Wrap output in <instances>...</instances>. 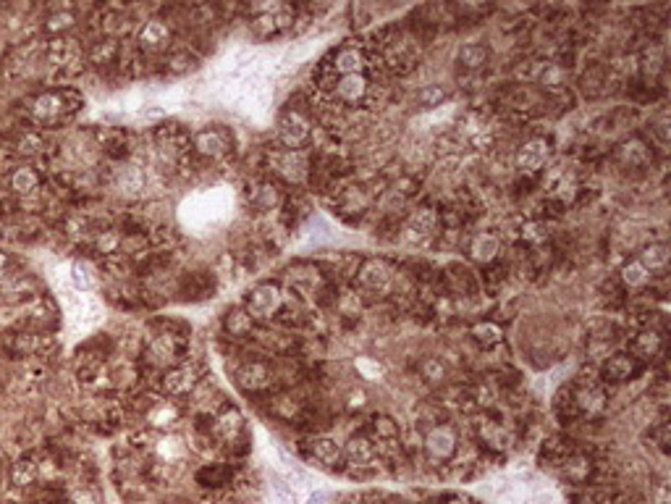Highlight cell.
<instances>
[{
  "label": "cell",
  "mask_w": 671,
  "mask_h": 504,
  "mask_svg": "<svg viewBox=\"0 0 671 504\" xmlns=\"http://www.w3.org/2000/svg\"><path fill=\"white\" fill-rule=\"evenodd\" d=\"M564 476H567L572 483H582V481L590 478V473H593V465H590V460H587L585 454H569V457H564Z\"/></svg>",
  "instance_id": "obj_17"
},
{
  "label": "cell",
  "mask_w": 671,
  "mask_h": 504,
  "mask_svg": "<svg viewBox=\"0 0 671 504\" xmlns=\"http://www.w3.org/2000/svg\"><path fill=\"white\" fill-rule=\"evenodd\" d=\"M619 155L624 158V163L635 165V163H640V160H645L648 150H645V145H643V142H632V145L627 142V145H621Z\"/></svg>",
  "instance_id": "obj_23"
},
{
  "label": "cell",
  "mask_w": 671,
  "mask_h": 504,
  "mask_svg": "<svg viewBox=\"0 0 671 504\" xmlns=\"http://www.w3.org/2000/svg\"><path fill=\"white\" fill-rule=\"evenodd\" d=\"M663 349V336L658 329H643L640 334H637L635 339H632V352L629 355L637 357L640 363L643 360H653V357L661 355Z\"/></svg>",
  "instance_id": "obj_12"
},
{
  "label": "cell",
  "mask_w": 671,
  "mask_h": 504,
  "mask_svg": "<svg viewBox=\"0 0 671 504\" xmlns=\"http://www.w3.org/2000/svg\"><path fill=\"white\" fill-rule=\"evenodd\" d=\"M71 270H74V273H71V281H74V287H77L79 292L92 287V276H89V270H87L84 265H74Z\"/></svg>",
  "instance_id": "obj_26"
},
{
  "label": "cell",
  "mask_w": 671,
  "mask_h": 504,
  "mask_svg": "<svg viewBox=\"0 0 671 504\" xmlns=\"http://www.w3.org/2000/svg\"><path fill=\"white\" fill-rule=\"evenodd\" d=\"M640 373H643V363H640L637 357L629 355V352L611 355L601 368V376L611 383H627L632 381V378H637Z\"/></svg>",
  "instance_id": "obj_2"
},
{
  "label": "cell",
  "mask_w": 671,
  "mask_h": 504,
  "mask_svg": "<svg viewBox=\"0 0 671 504\" xmlns=\"http://www.w3.org/2000/svg\"><path fill=\"white\" fill-rule=\"evenodd\" d=\"M310 454H312V460L320 462L323 468H341V465H344V449H341L338 442L331 439V436H318V439H312Z\"/></svg>",
  "instance_id": "obj_8"
},
{
  "label": "cell",
  "mask_w": 671,
  "mask_h": 504,
  "mask_svg": "<svg viewBox=\"0 0 671 504\" xmlns=\"http://www.w3.org/2000/svg\"><path fill=\"white\" fill-rule=\"evenodd\" d=\"M459 447V439H456L454 428L451 426H438L433 428L431 434L425 436V452L431 454L433 460H451Z\"/></svg>",
  "instance_id": "obj_5"
},
{
  "label": "cell",
  "mask_w": 671,
  "mask_h": 504,
  "mask_svg": "<svg viewBox=\"0 0 671 504\" xmlns=\"http://www.w3.org/2000/svg\"><path fill=\"white\" fill-rule=\"evenodd\" d=\"M244 383H247V386H260V383H265V371H262V366L247 368V373H244Z\"/></svg>",
  "instance_id": "obj_27"
},
{
  "label": "cell",
  "mask_w": 671,
  "mask_h": 504,
  "mask_svg": "<svg viewBox=\"0 0 671 504\" xmlns=\"http://www.w3.org/2000/svg\"><path fill=\"white\" fill-rule=\"evenodd\" d=\"M168 37V32H165V26L163 24H157V21H152V24H147V29H145V35H142V40H145V45L150 43V45H160Z\"/></svg>",
  "instance_id": "obj_25"
},
{
  "label": "cell",
  "mask_w": 671,
  "mask_h": 504,
  "mask_svg": "<svg viewBox=\"0 0 671 504\" xmlns=\"http://www.w3.org/2000/svg\"><path fill=\"white\" fill-rule=\"evenodd\" d=\"M367 436L372 439V444L380 449H391V447H396V442H399V426H396L394 417L388 415H375L370 420V426H367Z\"/></svg>",
  "instance_id": "obj_9"
},
{
  "label": "cell",
  "mask_w": 671,
  "mask_h": 504,
  "mask_svg": "<svg viewBox=\"0 0 671 504\" xmlns=\"http://www.w3.org/2000/svg\"><path fill=\"white\" fill-rule=\"evenodd\" d=\"M420 373L425 381L431 383H443L448 378V368L443 360H438V357H425L420 366Z\"/></svg>",
  "instance_id": "obj_21"
},
{
  "label": "cell",
  "mask_w": 671,
  "mask_h": 504,
  "mask_svg": "<svg viewBox=\"0 0 671 504\" xmlns=\"http://www.w3.org/2000/svg\"><path fill=\"white\" fill-rule=\"evenodd\" d=\"M331 69H333V74H338V77L365 74V69H367V55H365V50H360V48H344V50L336 53Z\"/></svg>",
  "instance_id": "obj_11"
},
{
  "label": "cell",
  "mask_w": 671,
  "mask_h": 504,
  "mask_svg": "<svg viewBox=\"0 0 671 504\" xmlns=\"http://www.w3.org/2000/svg\"><path fill=\"white\" fill-rule=\"evenodd\" d=\"M637 261L643 263V268H645L650 276H653V273H663V270L669 268V247L663 242L648 244L645 250L640 252Z\"/></svg>",
  "instance_id": "obj_15"
},
{
  "label": "cell",
  "mask_w": 671,
  "mask_h": 504,
  "mask_svg": "<svg viewBox=\"0 0 671 504\" xmlns=\"http://www.w3.org/2000/svg\"><path fill=\"white\" fill-rule=\"evenodd\" d=\"M312 134V124L304 119V116L299 114V111H292V114H286L284 119H281V124H278V137H281V142H284L286 148H301L307 139H310Z\"/></svg>",
  "instance_id": "obj_3"
},
{
  "label": "cell",
  "mask_w": 671,
  "mask_h": 504,
  "mask_svg": "<svg viewBox=\"0 0 671 504\" xmlns=\"http://www.w3.org/2000/svg\"><path fill=\"white\" fill-rule=\"evenodd\" d=\"M378 447L367 434H354L344 447V460L357 468H372L378 465Z\"/></svg>",
  "instance_id": "obj_4"
},
{
  "label": "cell",
  "mask_w": 671,
  "mask_h": 504,
  "mask_svg": "<svg viewBox=\"0 0 671 504\" xmlns=\"http://www.w3.org/2000/svg\"><path fill=\"white\" fill-rule=\"evenodd\" d=\"M448 100V92L446 87H440V84H428V87H422L420 92H417V105L420 108H438V105H443Z\"/></svg>",
  "instance_id": "obj_20"
},
{
  "label": "cell",
  "mask_w": 671,
  "mask_h": 504,
  "mask_svg": "<svg viewBox=\"0 0 671 504\" xmlns=\"http://www.w3.org/2000/svg\"><path fill=\"white\" fill-rule=\"evenodd\" d=\"M281 307V292L270 284H262L250 295V313L257 318H270Z\"/></svg>",
  "instance_id": "obj_10"
},
{
  "label": "cell",
  "mask_w": 671,
  "mask_h": 504,
  "mask_svg": "<svg viewBox=\"0 0 671 504\" xmlns=\"http://www.w3.org/2000/svg\"><path fill=\"white\" fill-rule=\"evenodd\" d=\"M357 281L367 292H386L391 287V281H394V268L386 261H380V258H370V261H365L360 265Z\"/></svg>",
  "instance_id": "obj_1"
},
{
  "label": "cell",
  "mask_w": 671,
  "mask_h": 504,
  "mask_svg": "<svg viewBox=\"0 0 671 504\" xmlns=\"http://www.w3.org/2000/svg\"><path fill=\"white\" fill-rule=\"evenodd\" d=\"M545 160H548V145H545V139H527L525 145L519 148V153H516V165H519V171H525V174L540 171L543 165H545Z\"/></svg>",
  "instance_id": "obj_7"
},
{
  "label": "cell",
  "mask_w": 671,
  "mask_h": 504,
  "mask_svg": "<svg viewBox=\"0 0 671 504\" xmlns=\"http://www.w3.org/2000/svg\"><path fill=\"white\" fill-rule=\"evenodd\" d=\"M499 250H501L499 236L491 234V231H482V234H477L472 242H470V255H472L477 263H482V265H488V263L496 261Z\"/></svg>",
  "instance_id": "obj_14"
},
{
  "label": "cell",
  "mask_w": 671,
  "mask_h": 504,
  "mask_svg": "<svg viewBox=\"0 0 671 504\" xmlns=\"http://www.w3.org/2000/svg\"><path fill=\"white\" fill-rule=\"evenodd\" d=\"M648 281H650V273L643 268V263L640 261H632L621 268V284H624V287L640 289V287H645Z\"/></svg>",
  "instance_id": "obj_19"
},
{
  "label": "cell",
  "mask_w": 671,
  "mask_h": 504,
  "mask_svg": "<svg viewBox=\"0 0 671 504\" xmlns=\"http://www.w3.org/2000/svg\"><path fill=\"white\" fill-rule=\"evenodd\" d=\"M192 386H194V371H189V368H176L165 376V389L171 394H187Z\"/></svg>",
  "instance_id": "obj_18"
},
{
  "label": "cell",
  "mask_w": 671,
  "mask_h": 504,
  "mask_svg": "<svg viewBox=\"0 0 671 504\" xmlns=\"http://www.w3.org/2000/svg\"><path fill=\"white\" fill-rule=\"evenodd\" d=\"M336 97L344 105H360L365 97L370 95V82L365 74H349V77H338L333 82Z\"/></svg>",
  "instance_id": "obj_6"
},
{
  "label": "cell",
  "mask_w": 671,
  "mask_h": 504,
  "mask_svg": "<svg viewBox=\"0 0 671 504\" xmlns=\"http://www.w3.org/2000/svg\"><path fill=\"white\" fill-rule=\"evenodd\" d=\"M472 336L480 341L482 347H493V344L501 341V329L496 323H477L472 329Z\"/></svg>",
  "instance_id": "obj_22"
},
{
  "label": "cell",
  "mask_w": 671,
  "mask_h": 504,
  "mask_svg": "<svg viewBox=\"0 0 671 504\" xmlns=\"http://www.w3.org/2000/svg\"><path fill=\"white\" fill-rule=\"evenodd\" d=\"M446 504H472V502H470L467 496H451V499H448Z\"/></svg>",
  "instance_id": "obj_28"
},
{
  "label": "cell",
  "mask_w": 671,
  "mask_h": 504,
  "mask_svg": "<svg viewBox=\"0 0 671 504\" xmlns=\"http://www.w3.org/2000/svg\"><path fill=\"white\" fill-rule=\"evenodd\" d=\"M436 229H438V216H436V210L431 208H420L414 210L412 216H409V221H406V236L409 239H428V236L436 234Z\"/></svg>",
  "instance_id": "obj_13"
},
{
  "label": "cell",
  "mask_w": 671,
  "mask_h": 504,
  "mask_svg": "<svg viewBox=\"0 0 671 504\" xmlns=\"http://www.w3.org/2000/svg\"><path fill=\"white\" fill-rule=\"evenodd\" d=\"M197 148L202 150V153H207V155H218V153L223 150V145H221L218 134H213V131H205V134L197 139Z\"/></svg>",
  "instance_id": "obj_24"
},
{
  "label": "cell",
  "mask_w": 671,
  "mask_h": 504,
  "mask_svg": "<svg viewBox=\"0 0 671 504\" xmlns=\"http://www.w3.org/2000/svg\"><path fill=\"white\" fill-rule=\"evenodd\" d=\"M488 61H491V50L482 43H467L459 48V63L465 69H482Z\"/></svg>",
  "instance_id": "obj_16"
}]
</instances>
